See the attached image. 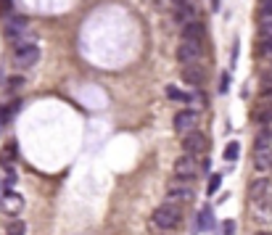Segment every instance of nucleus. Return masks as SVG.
Listing matches in <instances>:
<instances>
[{"label":"nucleus","mask_w":272,"mask_h":235,"mask_svg":"<svg viewBox=\"0 0 272 235\" xmlns=\"http://www.w3.org/2000/svg\"><path fill=\"white\" fill-rule=\"evenodd\" d=\"M228 87H230V74L224 72V74H222V79H219V92H222V96L228 92Z\"/></svg>","instance_id":"obj_25"},{"label":"nucleus","mask_w":272,"mask_h":235,"mask_svg":"<svg viewBox=\"0 0 272 235\" xmlns=\"http://www.w3.org/2000/svg\"><path fill=\"white\" fill-rule=\"evenodd\" d=\"M16 154V146H6L3 151H0V167H6V169H11V164H14V156Z\"/></svg>","instance_id":"obj_16"},{"label":"nucleus","mask_w":272,"mask_h":235,"mask_svg":"<svg viewBox=\"0 0 272 235\" xmlns=\"http://www.w3.org/2000/svg\"><path fill=\"white\" fill-rule=\"evenodd\" d=\"M27 27H29V19L27 16H8L6 19V34H8L11 40H14V37L19 40L21 34L27 32Z\"/></svg>","instance_id":"obj_9"},{"label":"nucleus","mask_w":272,"mask_h":235,"mask_svg":"<svg viewBox=\"0 0 272 235\" xmlns=\"http://www.w3.org/2000/svg\"><path fill=\"white\" fill-rule=\"evenodd\" d=\"M206 146H209V143H206V135H204V132H198V130L188 132V135L183 137V151H185V154H191V156L204 154Z\"/></svg>","instance_id":"obj_7"},{"label":"nucleus","mask_w":272,"mask_h":235,"mask_svg":"<svg viewBox=\"0 0 272 235\" xmlns=\"http://www.w3.org/2000/svg\"><path fill=\"white\" fill-rule=\"evenodd\" d=\"M167 96H169L172 101H183V103H188V101H191V96H188V92L177 90L174 85H169V87H167Z\"/></svg>","instance_id":"obj_20"},{"label":"nucleus","mask_w":272,"mask_h":235,"mask_svg":"<svg viewBox=\"0 0 272 235\" xmlns=\"http://www.w3.org/2000/svg\"><path fill=\"white\" fill-rule=\"evenodd\" d=\"M196 172H198V161H196V156L185 154V156H180V159L174 161V177H177V180L188 182V180L196 177Z\"/></svg>","instance_id":"obj_5"},{"label":"nucleus","mask_w":272,"mask_h":235,"mask_svg":"<svg viewBox=\"0 0 272 235\" xmlns=\"http://www.w3.org/2000/svg\"><path fill=\"white\" fill-rule=\"evenodd\" d=\"M222 235H235V222H233V219H224V225H222Z\"/></svg>","instance_id":"obj_23"},{"label":"nucleus","mask_w":272,"mask_h":235,"mask_svg":"<svg viewBox=\"0 0 272 235\" xmlns=\"http://www.w3.org/2000/svg\"><path fill=\"white\" fill-rule=\"evenodd\" d=\"M267 146H272V132L269 130H259V135H256V148H267Z\"/></svg>","instance_id":"obj_21"},{"label":"nucleus","mask_w":272,"mask_h":235,"mask_svg":"<svg viewBox=\"0 0 272 235\" xmlns=\"http://www.w3.org/2000/svg\"><path fill=\"white\" fill-rule=\"evenodd\" d=\"M174 6H193V0H174Z\"/></svg>","instance_id":"obj_30"},{"label":"nucleus","mask_w":272,"mask_h":235,"mask_svg":"<svg viewBox=\"0 0 272 235\" xmlns=\"http://www.w3.org/2000/svg\"><path fill=\"white\" fill-rule=\"evenodd\" d=\"M267 193H269V180L262 177V180H256V182L251 185V191H248V198H251V204H254V201H259V198L267 196Z\"/></svg>","instance_id":"obj_13"},{"label":"nucleus","mask_w":272,"mask_h":235,"mask_svg":"<svg viewBox=\"0 0 272 235\" xmlns=\"http://www.w3.org/2000/svg\"><path fill=\"white\" fill-rule=\"evenodd\" d=\"M259 29H262V40L272 37V24H267V27H259Z\"/></svg>","instance_id":"obj_28"},{"label":"nucleus","mask_w":272,"mask_h":235,"mask_svg":"<svg viewBox=\"0 0 272 235\" xmlns=\"http://www.w3.org/2000/svg\"><path fill=\"white\" fill-rule=\"evenodd\" d=\"M256 235H272V232H267V230H262V232H256Z\"/></svg>","instance_id":"obj_31"},{"label":"nucleus","mask_w":272,"mask_h":235,"mask_svg":"<svg viewBox=\"0 0 272 235\" xmlns=\"http://www.w3.org/2000/svg\"><path fill=\"white\" fill-rule=\"evenodd\" d=\"M238 154H241V143H238V140L228 143V148H224V159H228V161H235V159H238Z\"/></svg>","instance_id":"obj_19"},{"label":"nucleus","mask_w":272,"mask_h":235,"mask_svg":"<svg viewBox=\"0 0 272 235\" xmlns=\"http://www.w3.org/2000/svg\"><path fill=\"white\" fill-rule=\"evenodd\" d=\"M180 219H183V209L174 206V204L156 206V211H153V217H151V222L159 230H174L177 225H180Z\"/></svg>","instance_id":"obj_1"},{"label":"nucleus","mask_w":272,"mask_h":235,"mask_svg":"<svg viewBox=\"0 0 272 235\" xmlns=\"http://www.w3.org/2000/svg\"><path fill=\"white\" fill-rule=\"evenodd\" d=\"M21 206H24L21 196H16V193H6V196H3V209L8 211V214H16Z\"/></svg>","instance_id":"obj_14"},{"label":"nucleus","mask_w":272,"mask_h":235,"mask_svg":"<svg viewBox=\"0 0 272 235\" xmlns=\"http://www.w3.org/2000/svg\"><path fill=\"white\" fill-rule=\"evenodd\" d=\"M193 14H196V3L193 6H174V19L180 21V24L193 21Z\"/></svg>","instance_id":"obj_15"},{"label":"nucleus","mask_w":272,"mask_h":235,"mask_svg":"<svg viewBox=\"0 0 272 235\" xmlns=\"http://www.w3.org/2000/svg\"><path fill=\"white\" fill-rule=\"evenodd\" d=\"M198 227L201 230H211V206H204L198 211Z\"/></svg>","instance_id":"obj_17"},{"label":"nucleus","mask_w":272,"mask_h":235,"mask_svg":"<svg viewBox=\"0 0 272 235\" xmlns=\"http://www.w3.org/2000/svg\"><path fill=\"white\" fill-rule=\"evenodd\" d=\"M259 6H262V14H272V0H262Z\"/></svg>","instance_id":"obj_27"},{"label":"nucleus","mask_w":272,"mask_h":235,"mask_svg":"<svg viewBox=\"0 0 272 235\" xmlns=\"http://www.w3.org/2000/svg\"><path fill=\"white\" fill-rule=\"evenodd\" d=\"M254 169L262 172V174L272 172V146H267V148H254Z\"/></svg>","instance_id":"obj_8"},{"label":"nucleus","mask_w":272,"mask_h":235,"mask_svg":"<svg viewBox=\"0 0 272 235\" xmlns=\"http://www.w3.org/2000/svg\"><path fill=\"white\" fill-rule=\"evenodd\" d=\"M24 232H27V225L21 219H11L6 227V235H24Z\"/></svg>","instance_id":"obj_18"},{"label":"nucleus","mask_w":272,"mask_h":235,"mask_svg":"<svg viewBox=\"0 0 272 235\" xmlns=\"http://www.w3.org/2000/svg\"><path fill=\"white\" fill-rule=\"evenodd\" d=\"M196 124H198V111H193V109H183L180 114H174V132H177V135L193 132Z\"/></svg>","instance_id":"obj_6"},{"label":"nucleus","mask_w":272,"mask_h":235,"mask_svg":"<svg viewBox=\"0 0 272 235\" xmlns=\"http://www.w3.org/2000/svg\"><path fill=\"white\" fill-rule=\"evenodd\" d=\"M16 182V172H8V177H6V187H11Z\"/></svg>","instance_id":"obj_29"},{"label":"nucleus","mask_w":272,"mask_h":235,"mask_svg":"<svg viewBox=\"0 0 272 235\" xmlns=\"http://www.w3.org/2000/svg\"><path fill=\"white\" fill-rule=\"evenodd\" d=\"M262 53H267V56H272V37H267V40H262Z\"/></svg>","instance_id":"obj_26"},{"label":"nucleus","mask_w":272,"mask_h":235,"mask_svg":"<svg viewBox=\"0 0 272 235\" xmlns=\"http://www.w3.org/2000/svg\"><path fill=\"white\" fill-rule=\"evenodd\" d=\"M201 56H204V42L198 40H180V45H177V58H180L183 66L198 64Z\"/></svg>","instance_id":"obj_2"},{"label":"nucleus","mask_w":272,"mask_h":235,"mask_svg":"<svg viewBox=\"0 0 272 235\" xmlns=\"http://www.w3.org/2000/svg\"><path fill=\"white\" fill-rule=\"evenodd\" d=\"M193 198V187L183 182V180H172L169 187H167V204H174V206H180L185 201H191Z\"/></svg>","instance_id":"obj_4"},{"label":"nucleus","mask_w":272,"mask_h":235,"mask_svg":"<svg viewBox=\"0 0 272 235\" xmlns=\"http://www.w3.org/2000/svg\"><path fill=\"white\" fill-rule=\"evenodd\" d=\"M183 82H188V85H201V82H204V69L198 64L183 66Z\"/></svg>","instance_id":"obj_12"},{"label":"nucleus","mask_w":272,"mask_h":235,"mask_svg":"<svg viewBox=\"0 0 272 235\" xmlns=\"http://www.w3.org/2000/svg\"><path fill=\"white\" fill-rule=\"evenodd\" d=\"M40 61V48L34 42H24V45H19L16 53H14V64L19 69H29Z\"/></svg>","instance_id":"obj_3"},{"label":"nucleus","mask_w":272,"mask_h":235,"mask_svg":"<svg viewBox=\"0 0 272 235\" xmlns=\"http://www.w3.org/2000/svg\"><path fill=\"white\" fill-rule=\"evenodd\" d=\"M219 182H222V174H211V180H209V196H214V193H217Z\"/></svg>","instance_id":"obj_22"},{"label":"nucleus","mask_w":272,"mask_h":235,"mask_svg":"<svg viewBox=\"0 0 272 235\" xmlns=\"http://www.w3.org/2000/svg\"><path fill=\"white\" fill-rule=\"evenodd\" d=\"M21 85H24V79H21V77H11V79H8V90H11V92L19 90Z\"/></svg>","instance_id":"obj_24"},{"label":"nucleus","mask_w":272,"mask_h":235,"mask_svg":"<svg viewBox=\"0 0 272 235\" xmlns=\"http://www.w3.org/2000/svg\"><path fill=\"white\" fill-rule=\"evenodd\" d=\"M254 211H256L259 222H269L272 219V193H267V196L259 198V201H254Z\"/></svg>","instance_id":"obj_10"},{"label":"nucleus","mask_w":272,"mask_h":235,"mask_svg":"<svg viewBox=\"0 0 272 235\" xmlns=\"http://www.w3.org/2000/svg\"><path fill=\"white\" fill-rule=\"evenodd\" d=\"M183 40H204V24L201 21H188V24H183Z\"/></svg>","instance_id":"obj_11"}]
</instances>
